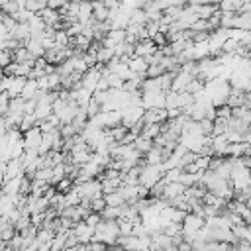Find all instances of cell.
Here are the masks:
<instances>
[{
  "mask_svg": "<svg viewBox=\"0 0 251 251\" xmlns=\"http://www.w3.org/2000/svg\"><path fill=\"white\" fill-rule=\"evenodd\" d=\"M104 202L106 206H124L126 200L122 198V194L116 190V192H110V194H104Z\"/></svg>",
  "mask_w": 251,
  "mask_h": 251,
  "instance_id": "22",
  "label": "cell"
},
{
  "mask_svg": "<svg viewBox=\"0 0 251 251\" xmlns=\"http://www.w3.org/2000/svg\"><path fill=\"white\" fill-rule=\"evenodd\" d=\"M231 29L249 31L251 29V14H235L231 20Z\"/></svg>",
  "mask_w": 251,
  "mask_h": 251,
  "instance_id": "13",
  "label": "cell"
},
{
  "mask_svg": "<svg viewBox=\"0 0 251 251\" xmlns=\"http://www.w3.org/2000/svg\"><path fill=\"white\" fill-rule=\"evenodd\" d=\"M147 67H149V65L145 63V59H143V57L133 55V57H129V59H127V69H129L131 73H137V75H143V76H145Z\"/></svg>",
  "mask_w": 251,
  "mask_h": 251,
  "instance_id": "14",
  "label": "cell"
},
{
  "mask_svg": "<svg viewBox=\"0 0 251 251\" xmlns=\"http://www.w3.org/2000/svg\"><path fill=\"white\" fill-rule=\"evenodd\" d=\"M155 51H157V47H155V43L149 37L147 39H141V41H137L133 45V55H137V57H149Z\"/></svg>",
  "mask_w": 251,
  "mask_h": 251,
  "instance_id": "9",
  "label": "cell"
},
{
  "mask_svg": "<svg viewBox=\"0 0 251 251\" xmlns=\"http://www.w3.org/2000/svg\"><path fill=\"white\" fill-rule=\"evenodd\" d=\"M37 92H39L37 80H35V78H25V84H24V88H22L20 98H24V100H35Z\"/></svg>",
  "mask_w": 251,
  "mask_h": 251,
  "instance_id": "12",
  "label": "cell"
},
{
  "mask_svg": "<svg viewBox=\"0 0 251 251\" xmlns=\"http://www.w3.org/2000/svg\"><path fill=\"white\" fill-rule=\"evenodd\" d=\"M202 251H229V243H222V241H206Z\"/></svg>",
  "mask_w": 251,
  "mask_h": 251,
  "instance_id": "23",
  "label": "cell"
},
{
  "mask_svg": "<svg viewBox=\"0 0 251 251\" xmlns=\"http://www.w3.org/2000/svg\"><path fill=\"white\" fill-rule=\"evenodd\" d=\"M190 251H196V249H190Z\"/></svg>",
  "mask_w": 251,
  "mask_h": 251,
  "instance_id": "37",
  "label": "cell"
},
{
  "mask_svg": "<svg viewBox=\"0 0 251 251\" xmlns=\"http://www.w3.org/2000/svg\"><path fill=\"white\" fill-rule=\"evenodd\" d=\"M37 16L43 20L45 27H55V29H63V24H61V14L57 10H51V8H43L37 12Z\"/></svg>",
  "mask_w": 251,
  "mask_h": 251,
  "instance_id": "6",
  "label": "cell"
},
{
  "mask_svg": "<svg viewBox=\"0 0 251 251\" xmlns=\"http://www.w3.org/2000/svg\"><path fill=\"white\" fill-rule=\"evenodd\" d=\"M122 216V206H104V210L100 212L102 220H118Z\"/></svg>",
  "mask_w": 251,
  "mask_h": 251,
  "instance_id": "19",
  "label": "cell"
},
{
  "mask_svg": "<svg viewBox=\"0 0 251 251\" xmlns=\"http://www.w3.org/2000/svg\"><path fill=\"white\" fill-rule=\"evenodd\" d=\"M53 41H55V47H67L69 45V35L65 33V29H57L55 35H53Z\"/></svg>",
  "mask_w": 251,
  "mask_h": 251,
  "instance_id": "26",
  "label": "cell"
},
{
  "mask_svg": "<svg viewBox=\"0 0 251 251\" xmlns=\"http://www.w3.org/2000/svg\"><path fill=\"white\" fill-rule=\"evenodd\" d=\"M73 178H69V176H65V178H61L53 188H55V192H59V194H65V192H69L71 188H73Z\"/></svg>",
  "mask_w": 251,
  "mask_h": 251,
  "instance_id": "25",
  "label": "cell"
},
{
  "mask_svg": "<svg viewBox=\"0 0 251 251\" xmlns=\"http://www.w3.org/2000/svg\"><path fill=\"white\" fill-rule=\"evenodd\" d=\"M37 122H35V118H33V114H24L22 116V122H20V126H18V129L24 133V131H27L29 127H33Z\"/></svg>",
  "mask_w": 251,
  "mask_h": 251,
  "instance_id": "24",
  "label": "cell"
},
{
  "mask_svg": "<svg viewBox=\"0 0 251 251\" xmlns=\"http://www.w3.org/2000/svg\"><path fill=\"white\" fill-rule=\"evenodd\" d=\"M90 2H92V20L94 22H108L110 12L104 6V2H94V0H90Z\"/></svg>",
  "mask_w": 251,
  "mask_h": 251,
  "instance_id": "15",
  "label": "cell"
},
{
  "mask_svg": "<svg viewBox=\"0 0 251 251\" xmlns=\"http://www.w3.org/2000/svg\"><path fill=\"white\" fill-rule=\"evenodd\" d=\"M65 6V2H61V0H47V8H51V10H61Z\"/></svg>",
  "mask_w": 251,
  "mask_h": 251,
  "instance_id": "33",
  "label": "cell"
},
{
  "mask_svg": "<svg viewBox=\"0 0 251 251\" xmlns=\"http://www.w3.org/2000/svg\"><path fill=\"white\" fill-rule=\"evenodd\" d=\"M159 133H161V124H147V126L141 127V133H139V135L145 137V139H151V141H153Z\"/></svg>",
  "mask_w": 251,
  "mask_h": 251,
  "instance_id": "17",
  "label": "cell"
},
{
  "mask_svg": "<svg viewBox=\"0 0 251 251\" xmlns=\"http://www.w3.org/2000/svg\"><path fill=\"white\" fill-rule=\"evenodd\" d=\"M73 233H75V237H76L78 243H90L92 237H94V227L86 226L84 222H76L73 226Z\"/></svg>",
  "mask_w": 251,
  "mask_h": 251,
  "instance_id": "7",
  "label": "cell"
},
{
  "mask_svg": "<svg viewBox=\"0 0 251 251\" xmlns=\"http://www.w3.org/2000/svg\"><path fill=\"white\" fill-rule=\"evenodd\" d=\"M14 235H16V229H14V226H10V224L0 231V239H2V241H6V243H8Z\"/></svg>",
  "mask_w": 251,
  "mask_h": 251,
  "instance_id": "29",
  "label": "cell"
},
{
  "mask_svg": "<svg viewBox=\"0 0 251 251\" xmlns=\"http://www.w3.org/2000/svg\"><path fill=\"white\" fill-rule=\"evenodd\" d=\"M120 237L118 220H100V224L94 227L92 241H100L104 245H116V239Z\"/></svg>",
  "mask_w": 251,
  "mask_h": 251,
  "instance_id": "1",
  "label": "cell"
},
{
  "mask_svg": "<svg viewBox=\"0 0 251 251\" xmlns=\"http://www.w3.org/2000/svg\"><path fill=\"white\" fill-rule=\"evenodd\" d=\"M24 84H25V76H6L4 78V92L8 94V98H16L22 94Z\"/></svg>",
  "mask_w": 251,
  "mask_h": 251,
  "instance_id": "5",
  "label": "cell"
},
{
  "mask_svg": "<svg viewBox=\"0 0 251 251\" xmlns=\"http://www.w3.org/2000/svg\"><path fill=\"white\" fill-rule=\"evenodd\" d=\"M231 233L235 235L237 241H249V239H251V233H249V226H247V224L231 227Z\"/></svg>",
  "mask_w": 251,
  "mask_h": 251,
  "instance_id": "20",
  "label": "cell"
},
{
  "mask_svg": "<svg viewBox=\"0 0 251 251\" xmlns=\"http://www.w3.org/2000/svg\"><path fill=\"white\" fill-rule=\"evenodd\" d=\"M143 163L145 165H161L163 163V155H161V147H151L145 155H143Z\"/></svg>",
  "mask_w": 251,
  "mask_h": 251,
  "instance_id": "16",
  "label": "cell"
},
{
  "mask_svg": "<svg viewBox=\"0 0 251 251\" xmlns=\"http://www.w3.org/2000/svg\"><path fill=\"white\" fill-rule=\"evenodd\" d=\"M100 76H102V65H94V67H90L86 73H82V76H80V88H84V90H88V92H94L96 90V84H98V80H100Z\"/></svg>",
  "mask_w": 251,
  "mask_h": 251,
  "instance_id": "3",
  "label": "cell"
},
{
  "mask_svg": "<svg viewBox=\"0 0 251 251\" xmlns=\"http://www.w3.org/2000/svg\"><path fill=\"white\" fill-rule=\"evenodd\" d=\"M100 220H102V218H100V214H96V212H90V214H88V216H86L82 222H84L86 226H90V227H96V226L100 224Z\"/></svg>",
  "mask_w": 251,
  "mask_h": 251,
  "instance_id": "28",
  "label": "cell"
},
{
  "mask_svg": "<svg viewBox=\"0 0 251 251\" xmlns=\"http://www.w3.org/2000/svg\"><path fill=\"white\" fill-rule=\"evenodd\" d=\"M51 251H65V249H51Z\"/></svg>",
  "mask_w": 251,
  "mask_h": 251,
  "instance_id": "36",
  "label": "cell"
},
{
  "mask_svg": "<svg viewBox=\"0 0 251 251\" xmlns=\"http://www.w3.org/2000/svg\"><path fill=\"white\" fill-rule=\"evenodd\" d=\"M104 206H106V202H104V196L90 200V212H96V214H100V212L104 210Z\"/></svg>",
  "mask_w": 251,
  "mask_h": 251,
  "instance_id": "27",
  "label": "cell"
},
{
  "mask_svg": "<svg viewBox=\"0 0 251 251\" xmlns=\"http://www.w3.org/2000/svg\"><path fill=\"white\" fill-rule=\"evenodd\" d=\"M24 8L27 12H31V14H37L39 10L47 8V0H25L24 2Z\"/></svg>",
  "mask_w": 251,
  "mask_h": 251,
  "instance_id": "21",
  "label": "cell"
},
{
  "mask_svg": "<svg viewBox=\"0 0 251 251\" xmlns=\"http://www.w3.org/2000/svg\"><path fill=\"white\" fill-rule=\"evenodd\" d=\"M131 145H133V149H135L137 153L145 155V153L153 147V141H151V139H145V137H141V135H137V137L133 139V143H131Z\"/></svg>",
  "mask_w": 251,
  "mask_h": 251,
  "instance_id": "18",
  "label": "cell"
},
{
  "mask_svg": "<svg viewBox=\"0 0 251 251\" xmlns=\"http://www.w3.org/2000/svg\"><path fill=\"white\" fill-rule=\"evenodd\" d=\"M106 247H108V245H104V243H100V241H90V243H86V251H106Z\"/></svg>",
  "mask_w": 251,
  "mask_h": 251,
  "instance_id": "31",
  "label": "cell"
},
{
  "mask_svg": "<svg viewBox=\"0 0 251 251\" xmlns=\"http://www.w3.org/2000/svg\"><path fill=\"white\" fill-rule=\"evenodd\" d=\"M41 129L37 126L29 127L27 131L22 133V145H24V151H37L39 143H41Z\"/></svg>",
  "mask_w": 251,
  "mask_h": 251,
  "instance_id": "4",
  "label": "cell"
},
{
  "mask_svg": "<svg viewBox=\"0 0 251 251\" xmlns=\"http://www.w3.org/2000/svg\"><path fill=\"white\" fill-rule=\"evenodd\" d=\"M106 251H126V249H122L120 245H108V247H106Z\"/></svg>",
  "mask_w": 251,
  "mask_h": 251,
  "instance_id": "35",
  "label": "cell"
},
{
  "mask_svg": "<svg viewBox=\"0 0 251 251\" xmlns=\"http://www.w3.org/2000/svg\"><path fill=\"white\" fill-rule=\"evenodd\" d=\"M163 167L161 165H141V171H139V178H137V184L145 186L147 190L159 182V178L163 176Z\"/></svg>",
  "mask_w": 251,
  "mask_h": 251,
  "instance_id": "2",
  "label": "cell"
},
{
  "mask_svg": "<svg viewBox=\"0 0 251 251\" xmlns=\"http://www.w3.org/2000/svg\"><path fill=\"white\" fill-rule=\"evenodd\" d=\"M184 192V186L180 184V182H167L165 184V188H163V194H161V198L165 200V202H173L176 196H180Z\"/></svg>",
  "mask_w": 251,
  "mask_h": 251,
  "instance_id": "8",
  "label": "cell"
},
{
  "mask_svg": "<svg viewBox=\"0 0 251 251\" xmlns=\"http://www.w3.org/2000/svg\"><path fill=\"white\" fill-rule=\"evenodd\" d=\"M37 251H51V243H41L37 247Z\"/></svg>",
  "mask_w": 251,
  "mask_h": 251,
  "instance_id": "34",
  "label": "cell"
},
{
  "mask_svg": "<svg viewBox=\"0 0 251 251\" xmlns=\"http://www.w3.org/2000/svg\"><path fill=\"white\" fill-rule=\"evenodd\" d=\"M8 106H10V98H8L6 92H2V94H0V118L8 112Z\"/></svg>",
  "mask_w": 251,
  "mask_h": 251,
  "instance_id": "30",
  "label": "cell"
},
{
  "mask_svg": "<svg viewBox=\"0 0 251 251\" xmlns=\"http://www.w3.org/2000/svg\"><path fill=\"white\" fill-rule=\"evenodd\" d=\"M8 37H12V39H16L18 43L24 45V43L29 39V27H27V24H16V25L10 29Z\"/></svg>",
  "mask_w": 251,
  "mask_h": 251,
  "instance_id": "10",
  "label": "cell"
},
{
  "mask_svg": "<svg viewBox=\"0 0 251 251\" xmlns=\"http://www.w3.org/2000/svg\"><path fill=\"white\" fill-rule=\"evenodd\" d=\"M27 27H29V37H39L45 29V24L37 14H31V18L27 20Z\"/></svg>",
  "mask_w": 251,
  "mask_h": 251,
  "instance_id": "11",
  "label": "cell"
},
{
  "mask_svg": "<svg viewBox=\"0 0 251 251\" xmlns=\"http://www.w3.org/2000/svg\"><path fill=\"white\" fill-rule=\"evenodd\" d=\"M8 63H12V55H10L8 51L0 49V71H2V69H4Z\"/></svg>",
  "mask_w": 251,
  "mask_h": 251,
  "instance_id": "32",
  "label": "cell"
}]
</instances>
